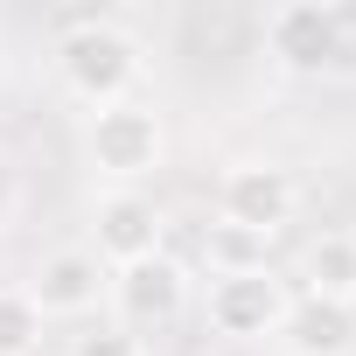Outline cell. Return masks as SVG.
<instances>
[{
	"instance_id": "1",
	"label": "cell",
	"mask_w": 356,
	"mask_h": 356,
	"mask_svg": "<svg viewBox=\"0 0 356 356\" xmlns=\"http://www.w3.org/2000/svg\"><path fill=\"white\" fill-rule=\"evenodd\" d=\"M140 77H147V49L119 22L84 15L56 35V84L70 105H84V112L126 105V98H140Z\"/></svg>"
},
{
	"instance_id": "2",
	"label": "cell",
	"mask_w": 356,
	"mask_h": 356,
	"mask_svg": "<svg viewBox=\"0 0 356 356\" xmlns=\"http://www.w3.org/2000/svg\"><path fill=\"white\" fill-rule=\"evenodd\" d=\"M84 168L98 175L105 189H140L147 175H161L168 161V126L147 98H126V105H105V112H84Z\"/></svg>"
},
{
	"instance_id": "3",
	"label": "cell",
	"mask_w": 356,
	"mask_h": 356,
	"mask_svg": "<svg viewBox=\"0 0 356 356\" xmlns=\"http://www.w3.org/2000/svg\"><path fill=\"white\" fill-rule=\"evenodd\" d=\"M293 307V280L266 259V266H245V273H210L203 280V321L224 335V342H273L280 321Z\"/></svg>"
},
{
	"instance_id": "4",
	"label": "cell",
	"mask_w": 356,
	"mask_h": 356,
	"mask_svg": "<svg viewBox=\"0 0 356 356\" xmlns=\"http://www.w3.org/2000/svg\"><path fill=\"white\" fill-rule=\"evenodd\" d=\"M293 210H300L293 168H280V161H266V154L224 168V182H217V224H231V231L273 245V238L293 224Z\"/></svg>"
},
{
	"instance_id": "5",
	"label": "cell",
	"mask_w": 356,
	"mask_h": 356,
	"mask_svg": "<svg viewBox=\"0 0 356 356\" xmlns=\"http://www.w3.org/2000/svg\"><path fill=\"white\" fill-rule=\"evenodd\" d=\"M105 307H112V321H119V328H133V335L147 342V335L175 328V321L196 307V280H189V266L175 259V252H154V259H140V266H119V273H112Z\"/></svg>"
},
{
	"instance_id": "6",
	"label": "cell",
	"mask_w": 356,
	"mask_h": 356,
	"mask_svg": "<svg viewBox=\"0 0 356 356\" xmlns=\"http://www.w3.org/2000/svg\"><path fill=\"white\" fill-rule=\"evenodd\" d=\"M266 56L286 77H335L349 56V22L328 0H280L266 15Z\"/></svg>"
},
{
	"instance_id": "7",
	"label": "cell",
	"mask_w": 356,
	"mask_h": 356,
	"mask_svg": "<svg viewBox=\"0 0 356 356\" xmlns=\"http://www.w3.org/2000/svg\"><path fill=\"white\" fill-rule=\"evenodd\" d=\"M91 252L105 259V273L168 252V210L147 189H98L91 196Z\"/></svg>"
},
{
	"instance_id": "8",
	"label": "cell",
	"mask_w": 356,
	"mask_h": 356,
	"mask_svg": "<svg viewBox=\"0 0 356 356\" xmlns=\"http://www.w3.org/2000/svg\"><path fill=\"white\" fill-rule=\"evenodd\" d=\"M22 286L42 307V321H91L105 307V293H112V273H105V259L91 245H56V252L35 259V273Z\"/></svg>"
},
{
	"instance_id": "9",
	"label": "cell",
	"mask_w": 356,
	"mask_h": 356,
	"mask_svg": "<svg viewBox=\"0 0 356 356\" xmlns=\"http://www.w3.org/2000/svg\"><path fill=\"white\" fill-rule=\"evenodd\" d=\"M293 293L300 300H328V307H356V231L307 238L300 266H293Z\"/></svg>"
},
{
	"instance_id": "10",
	"label": "cell",
	"mask_w": 356,
	"mask_h": 356,
	"mask_svg": "<svg viewBox=\"0 0 356 356\" xmlns=\"http://www.w3.org/2000/svg\"><path fill=\"white\" fill-rule=\"evenodd\" d=\"M280 356H356V307H328V300H300L280 321Z\"/></svg>"
},
{
	"instance_id": "11",
	"label": "cell",
	"mask_w": 356,
	"mask_h": 356,
	"mask_svg": "<svg viewBox=\"0 0 356 356\" xmlns=\"http://www.w3.org/2000/svg\"><path fill=\"white\" fill-rule=\"evenodd\" d=\"M42 335H49V321L29 300V286H0V356H35Z\"/></svg>"
},
{
	"instance_id": "12",
	"label": "cell",
	"mask_w": 356,
	"mask_h": 356,
	"mask_svg": "<svg viewBox=\"0 0 356 356\" xmlns=\"http://www.w3.org/2000/svg\"><path fill=\"white\" fill-rule=\"evenodd\" d=\"M266 252H273V245H259V238H245V231H231V224H210V231H203V266H210V273L266 266Z\"/></svg>"
},
{
	"instance_id": "13",
	"label": "cell",
	"mask_w": 356,
	"mask_h": 356,
	"mask_svg": "<svg viewBox=\"0 0 356 356\" xmlns=\"http://www.w3.org/2000/svg\"><path fill=\"white\" fill-rule=\"evenodd\" d=\"M70 356H154L133 328H119V321H98V328H84V335H70Z\"/></svg>"
},
{
	"instance_id": "14",
	"label": "cell",
	"mask_w": 356,
	"mask_h": 356,
	"mask_svg": "<svg viewBox=\"0 0 356 356\" xmlns=\"http://www.w3.org/2000/svg\"><path fill=\"white\" fill-rule=\"evenodd\" d=\"M15 210H22V168H15L8 147H0V231L15 224Z\"/></svg>"
},
{
	"instance_id": "15",
	"label": "cell",
	"mask_w": 356,
	"mask_h": 356,
	"mask_svg": "<svg viewBox=\"0 0 356 356\" xmlns=\"http://www.w3.org/2000/svg\"><path fill=\"white\" fill-rule=\"evenodd\" d=\"M0 77H8V56H0Z\"/></svg>"
}]
</instances>
